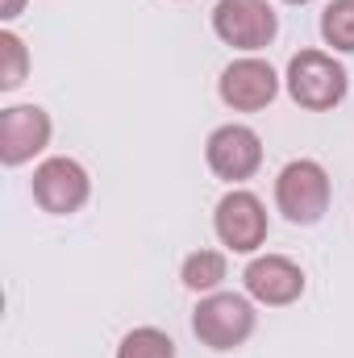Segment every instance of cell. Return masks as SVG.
Returning a JSON list of instances; mask_svg holds the SVG:
<instances>
[{"instance_id":"cell-1","label":"cell","mask_w":354,"mask_h":358,"mask_svg":"<svg viewBox=\"0 0 354 358\" xmlns=\"http://www.w3.org/2000/svg\"><path fill=\"white\" fill-rule=\"evenodd\" d=\"M283 84H288V96H292L300 108H309V113H330V108H338V104L346 100L351 76H346V67H342L334 55H325V50H296V55L288 59Z\"/></svg>"},{"instance_id":"cell-2","label":"cell","mask_w":354,"mask_h":358,"mask_svg":"<svg viewBox=\"0 0 354 358\" xmlns=\"http://www.w3.org/2000/svg\"><path fill=\"white\" fill-rule=\"evenodd\" d=\"M255 325H259V313H255L250 296H242V292H208L196 304V313H192V334L208 350H238V346H246Z\"/></svg>"},{"instance_id":"cell-3","label":"cell","mask_w":354,"mask_h":358,"mask_svg":"<svg viewBox=\"0 0 354 358\" xmlns=\"http://www.w3.org/2000/svg\"><path fill=\"white\" fill-rule=\"evenodd\" d=\"M330 171L317 159H292L275 176V208L292 225H317L330 213Z\"/></svg>"},{"instance_id":"cell-4","label":"cell","mask_w":354,"mask_h":358,"mask_svg":"<svg viewBox=\"0 0 354 358\" xmlns=\"http://www.w3.org/2000/svg\"><path fill=\"white\" fill-rule=\"evenodd\" d=\"M29 192H34V204L50 217H71L88 204L92 196V179L84 171V163L67 159V155H55L46 163H38V171L29 179Z\"/></svg>"},{"instance_id":"cell-5","label":"cell","mask_w":354,"mask_h":358,"mask_svg":"<svg viewBox=\"0 0 354 358\" xmlns=\"http://www.w3.org/2000/svg\"><path fill=\"white\" fill-rule=\"evenodd\" d=\"M213 34L234 50H263L279 34V17L267 0H217Z\"/></svg>"},{"instance_id":"cell-6","label":"cell","mask_w":354,"mask_h":358,"mask_svg":"<svg viewBox=\"0 0 354 358\" xmlns=\"http://www.w3.org/2000/svg\"><path fill=\"white\" fill-rule=\"evenodd\" d=\"M213 229L221 238L225 250L234 255H255L267 242V208L263 200L246 187H234L217 200V213H213Z\"/></svg>"},{"instance_id":"cell-7","label":"cell","mask_w":354,"mask_h":358,"mask_svg":"<svg viewBox=\"0 0 354 358\" xmlns=\"http://www.w3.org/2000/svg\"><path fill=\"white\" fill-rule=\"evenodd\" d=\"M208 171L225 183H242L263 167V138L250 125H217L204 142Z\"/></svg>"},{"instance_id":"cell-8","label":"cell","mask_w":354,"mask_h":358,"mask_svg":"<svg viewBox=\"0 0 354 358\" xmlns=\"http://www.w3.org/2000/svg\"><path fill=\"white\" fill-rule=\"evenodd\" d=\"M50 113L38 104H13L0 113V163L4 167H21L34 155H42L50 146Z\"/></svg>"},{"instance_id":"cell-9","label":"cell","mask_w":354,"mask_h":358,"mask_svg":"<svg viewBox=\"0 0 354 358\" xmlns=\"http://www.w3.org/2000/svg\"><path fill=\"white\" fill-rule=\"evenodd\" d=\"M217 96H221L234 113H259V108H267V104L279 96V76H275V67H271L267 59L246 55V59H234V63L221 71Z\"/></svg>"},{"instance_id":"cell-10","label":"cell","mask_w":354,"mask_h":358,"mask_svg":"<svg viewBox=\"0 0 354 358\" xmlns=\"http://www.w3.org/2000/svg\"><path fill=\"white\" fill-rule=\"evenodd\" d=\"M242 283H246V296L267 304V308H283V304H296L304 296V271L296 267L288 255L250 259L246 271H242Z\"/></svg>"},{"instance_id":"cell-11","label":"cell","mask_w":354,"mask_h":358,"mask_svg":"<svg viewBox=\"0 0 354 358\" xmlns=\"http://www.w3.org/2000/svg\"><path fill=\"white\" fill-rule=\"evenodd\" d=\"M225 275H229V263H225L221 250H192V255L183 259V267H179L183 287H187V292H204V296L217 292Z\"/></svg>"},{"instance_id":"cell-12","label":"cell","mask_w":354,"mask_h":358,"mask_svg":"<svg viewBox=\"0 0 354 358\" xmlns=\"http://www.w3.org/2000/svg\"><path fill=\"white\" fill-rule=\"evenodd\" d=\"M321 38L325 46L354 55V0H330L321 13Z\"/></svg>"},{"instance_id":"cell-13","label":"cell","mask_w":354,"mask_h":358,"mask_svg":"<svg viewBox=\"0 0 354 358\" xmlns=\"http://www.w3.org/2000/svg\"><path fill=\"white\" fill-rule=\"evenodd\" d=\"M117 358H176V342L155 325H138L121 338Z\"/></svg>"},{"instance_id":"cell-14","label":"cell","mask_w":354,"mask_h":358,"mask_svg":"<svg viewBox=\"0 0 354 358\" xmlns=\"http://www.w3.org/2000/svg\"><path fill=\"white\" fill-rule=\"evenodd\" d=\"M29 76V50L13 29H0V92H17Z\"/></svg>"},{"instance_id":"cell-15","label":"cell","mask_w":354,"mask_h":358,"mask_svg":"<svg viewBox=\"0 0 354 358\" xmlns=\"http://www.w3.org/2000/svg\"><path fill=\"white\" fill-rule=\"evenodd\" d=\"M21 8H25V0H0V17H4V21L21 17Z\"/></svg>"},{"instance_id":"cell-16","label":"cell","mask_w":354,"mask_h":358,"mask_svg":"<svg viewBox=\"0 0 354 358\" xmlns=\"http://www.w3.org/2000/svg\"><path fill=\"white\" fill-rule=\"evenodd\" d=\"M283 4H309V0H283Z\"/></svg>"}]
</instances>
